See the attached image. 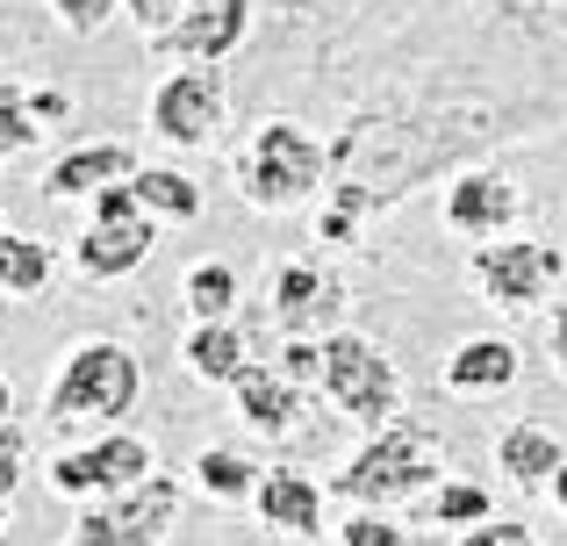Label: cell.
I'll use <instances>...</instances> for the list:
<instances>
[{"instance_id": "cell-18", "label": "cell", "mask_w": 567, "mask_h": 546, "mask_svg": "<svg viewBox=\"0 0 567 546\" xmlns=\"http://www.w3.org/2000/svg\"><path fill=\"white\" fill-rule=\"evenodd\" d=\"M496 467L503 482H517L525 496L554 490V475L567 467V446L554 439V424H503L496 432Z\"/></svg>"}, {"instance_id": "cell-23", "label": "cell", "mask_w": 567, "mask_h": 546, "mask_svg": "<svg viewBox=\"0 0 567 546\" xmlns=\"http://www.w3.org/2000/svg\"><path fill=\"white\" fill-rule=\"evenodd\" d=\"M237 267L230 259H202V267H187L181 280V302H187V317L194 323H237Z\"/></svg>"}, {"instance_id": "cell-14", "label": "cell", "mask_w": 567, "mask_h": 546, "mask_svg": "<svg viewBox=\"0 0 567 546\" xmlns=\"http://www.w3.org/2000/svg\"><path fill=\"white\" fill-rule=\"evenodd\" d=\"M115 181H137V152L130 144H72V152L51 158V173H43V202H94L101 187Z\"/></svg>"}, {"instance_id": "cell-6", "label": "cell", "mask_w": 567, "mask_h": 546, "mask_svg": "<svg viewBox=\"0 0 567 546\" xmlns=\"http://www.w3.org/2000/svg\"><path fill=\"white\" fill-rule=\"evenodd\" d=\"M181 511H187V490L173 475H144L137 490L123 496H101V504H80L65 546H173L181 533Z\"/></svg>"}, {"instance_id": "cell-4", "label": "cell", "mask_w": 567, "mask_h": 546, "mask_svg": "<svg viewBox=\"0 0 567 546\" xmlns=\"http://www.w3.org/2000/svg\"><path fill=\"white\" fill-rule=\"evenodd\" d=\"M144 395V360L123 338H80L65 346L51 389H43V418L51 424H123Z\"/></svg>"}, {"instance_id": "cell-27", "label": "cell", "mask_w": 567, "mask_h": 546, "mask_svg": "<svg viewBox=\"0 0 567 546\" xmlns=\"http://www.w3.org/2000/svg\"><path fill=\"white\" fill-rule=\"evenodd\" d=\"M22 467H29V432H22L14 418H0V525H8V511H14Z\"/></svg>"}, {"instance_id": "cell-9", "label": "cell", "mask_w": 567, "mask_h": 546, "mask_svg": "<svg viewBox=\"0 0 567 546\" xmlns=\"http://www.w3.org/2000/svg\"><path fill=\"white\" fill-rule=\"evenodd\" d=\"M266 317L280 323V338H331L346 331V280L317 259H280L266 274Z\"/></svg>"}, {"instance_id": "cell-2", "label": "cell", "mask_w": 567, "mask_h": 546, "mask_svg": "<svg viewBox=\"0 0 567 546\" xmlns=\"http://www.w3.org/2000/svg\"><path fill=\"white\" fill-rule=\"evenodd\" d=\"M439 482H445V439H439V424L410 418V410L395 424H381V432H367L352 446V461L338 467L346 511H395V504L431 496Z\"/></svg>"}, {"instance_id": "cell-12", "label": "cell", "mask_w": 567, "mask_h": 546, "mask_svg": "<svg viewBox=\"0 0 567 546\" xmlns=\"http://www.w3.org/2000/svg\"><path fill=\"white\" fill-rule=\"evenodd\" d=\"M245 29H251V0H194L166 37H144V43H152V58L216 65V58H230L237 43H245Z\"/></svg>"}, {"instance_id": "cell-25", "label": "cell", "mask_w": 567, "mask_h": 546, "mask_svg": "<svg viewBox=\"0 0 567 546\" xmlns=\"http://www.w3.org/2000/svg\"><path fill=\"white\" fill-rule=\"evenodd\" d=\"M367 216H381V202L367 195L360 181H331L323 187V209H317V238L323 245H352L367 230Z\"/></svg>"}, {"instance_id": "cell-34", "label": "cell", "mask_w": 567, "mask_h": 546, "mask_svg": "<svg viewBox=\"0 0 567 546\" xmlns=\"http://www.w3.org/2000/svg\"><path fill=\"white\" fill-rule=\"evenodd\" d=\"M546 360H554V374L567 381V302L554 309V323H546Z\"/></svg>"}, {"instance_id": "cell-13", "label": "cell", "mask_w": 567, "mask_h": 546, "mask_svg": "<svg viewBox=\"0 0 567 546\" xmlns=\"http://www.w3.org/2000/svg\"><path fill=\"white\" fill-rule=\"evenodd\" d=\"M323 482L309 475V467H266V482H259V496H251V511H259V525L266 533H280V539H323Z\"/></svg>"}, {"instance_id": "cell-35", "label": "cell", "mask_w": 567, "mask_h": 546, "mask_svg": "<svg viewBox=\"0 0 567 546\" xmlns=\"http://www.w3.org/2000/svg\"><path fill=\"white\" fill-rule=\"evenodd\" d=\"M546 496H554V511H560V518H567V467H560V475H554V490H546Z\"/></svg>"}, {"instance_id": "cell-16", "label": "cell", "mask_w": 567, "mask_h": 546, "mask_svg": "<svg viewBox=\"0 0 567 546\" xmlns=\"http://www.w3.org/2000/svg\"><path fill=\"white\" fill-rule=\"evenodd\" d=\"M302 395L309 389H295L280 367H259V360L230 381V403H237V418H245L251 439H288L295 418H302Z\"/></svg>"}, {"instance_id": "cell-20", "label": "cell", "mask_w": 567, "mask_h": 546, "mask_svg": "<svg viewBox=\"0 0 567 546\" xmlns=\"http://www.w3.org/2000/svg\"><path fill=\"white\" fill-rule=\"evenodd\" d=\"M58 280V253L29 230H0V302H37Z\"/></svg>"}, {"instance_id": "cell-21", "label": "cell", "mask_w": 567, "mask_h": 546, "mask_svg": "<svg viewBox=\"0 0 567 546\" xmlns=\"http://www.w3.org/2000/svg\"><path fill=\"white\" fill-rule=\"evenodd\" d=\"M137 202H144V216L152 224H202V181H187L181 166H137Z\"/></svg>"}, {"instance_id": "cell-30", "label": "cell", "mask_w": 567, "mask_h": 546, "mask_svg": "<svg viewBox=\"0 0 567 546\" xmlns=\"http://www.w3.org/2000/svg\"><path fill=\"white\" fill-rule=\"evenodd\" d=\"M338 546H402V525L388 518V511H346Z\"/></svg>"}, {"instance_id": "cell-22", "label": "cell", "mask_w": 567, "mask_h": 546, "mask_svg": "<svg viewBox=\"0 0 567 546\" xmlns=\"http://www.w3.org/2000/svg\"><path fill=\"white\" fill-rule=\"evenodd\" d=\"M259 482H266V467L251 461V453H237V446H202L194 453V490L216 496V504H251Z\"/></svg>"}, {"instance_id": "cell-7", "label": "cell", "mask_w": 567, "mask_h": 546, "mask_svg": "<svg viewBox=\"0 0 567 546\" xmlns=\"http://www.w3.org/2000/svg\"><path fill=\"white\" fill-rule=\"evenodd\" d=\"M144 475H158V453H152V439L130 432V424L86 439V446H65L51 467H43L51 496H65V504H101V496H123V490H137Z\"/></svg>"}, {"instance_id": "cell-26", "label": "cell", "mask_w": 567, "mask_h": 546, "mask_svg": "<svg viewBox=\"0 0 567 546\" xmlns=\"http://www.w3.org/2000/svg\"><path fill=\"white\" fill-rule=\"evenodd\" d=\"M43 115H37V94H29L22 80H0V158H22L43 144Z\"/></svg>"}, {"instance_id": "cell-32", "label": "cell", "mask_w": 567, "mask_h": 546, "mask_svg": "<svg viewBox=\"0 0 567 546\" xmlns=\"http://www.w3.org/2000/svg\"><path fill=\"white\" fill-rule=\"evenodd\" d=\"M460 546H546V539L532 533L525 518H488V525H474V533H460Z\"/></svg>"}, {"instance_id": "cell-24", "label": "cell", "mask_w": 567, "mask_h": 546, "mask_svg": "<svg viewBox=\"0 0 567 546\" xmlns=\"http://www.w3.org/2000/svg\"><path fill=\"white\" fill-rule=\"evenodd\" d=\"M424 511H431V525H445V533H474V525L496 518V496H488V482H474V475H445L439 490L424 496Z\"/></svg>"}, {"instance_id": "cell-11", "label": "cell", "mask_w": 567, "mask_h": 546, "mask_svg": "<svg viewBox=\"0 0 567 546\" xmlns=\"http://www.w3.org/2000/svg\"><path fill=\"white\" fill-rule=\"evenodd\" d=\"M439 216H445V230H460V238H511L517 230V216H525V195H517L503 173H488V166H467V173H453L445 181V202H439Z\"/></svg>"}, {"instance_id": "cell-10", "label": "cell", "mask_w": 567, "mask_h": 546, "mask_svg": "<svg viewBox=\"0 0 567 546\" xmlns=\"http://www.w3.org/2000/svg\"><path fill=\"white\" fill-rule=\"evenodd\" d=\"M223 130V72L216 65H181L152 94V137L173 152H202Z\"/></svg>"}, {"instance_id": "cell-3", "label": "cell", "mask_w": 567, "mask_h": 546, "mask_svg": "<svg viewBox=\"0 0 567 546\" xmlns=\"http://www.w3.org/2000/svg\"><path fill=\"white\" fill-rule=\"evenodd\" d=\"M331 187V144H317L295 115H266L237 152V195L259 216H288Z\"/></svg>"}, {"instance_id": "cell-19", "label": "cell", "mask_w": 567, "mask_h": 546, "mask_svg": "<svg viewBox=\"0 0 567 546\" xmlns=\"http://www.w3.org/2000/svg\"><path fill=\"white\" fill-rule=\"evenodd\" d=\"M181 360H187L194 381H216V389H230V381L251 367L245 323H194V331L181 338Z\"/></svg>"}, {"instance_id": "cell-8", "label": "cell", "mask_w": 567, "mask_h": 546, "mask_svg": "<svg viewBox=\"0 0 567 546\" xmlns=\"http://www.w3.org/2000/svg\"><path fill=\"white\" fill-rule=\"evenodd\" d=\"M467 274H474V288H482V302L525 317V309H546V295L560 288L567 253L546 245V238H488V245H474Z\"/></svg>"}, {"instance_id": "cell-33", "label": "cell", "mask_w": 567, "mask_h": 546, "mask_svg": "<svg viewBox=\"0 0 567 546\" xmlns=\"http://www.w3.org/2000/svg\"><path fill=\"white\" fill-rule=\"evenodd\" d=\"M187 8H194V0H130V22H137L144 37H166V29L181 22Z\"/></svg>"}, {"instance_id": "cell-29", "label": "cell", "mask_w": 567, "mask_h": 546, "mask_svg": "<svg viewBox=\"0 0 567 546\" xmlns=\"http://www.w3.org/2000/svg\"><path fill=\"white\" fill-rule=\"evenodd\" d=\"M115 8H130V0H51V14H58L65 37H101V29L115 22Z\"/></svg>"}, {"instance_id": "cell-5", "label": "cell", "mask_w": 567, "mask_h": 546, "mask_svg": "<svg viewBox=\"0 0 567 546\" xmlns=\"http://www.w3.org/2000/svg\"><path fill=\"white\" fill-rule=\"evenodd\" d=\"M323 395L346 424L360 432H381V424L402 418V367L381 338L367 331H331L323 338Z\"/></svg>"}, {"instance_id": "cell-15", "label": "cell", "mask_w": 567, "mask_h": 546, "mask_svg": "<svg viewBox=\"0 0 567 546\" xmlns=\"http://www.w3.org/2000/svg\"><path fill=\"white\" fill-rule=\"evenodd\" d=\"M158 245V224H86L80 238H72V274L94 280V288H109V280H130L152 259Z\"/></svg>"}, {"instance_id": "cell-28", "label": "cell", "mask_w": 567, "mask_h": 546, "mask_svg": "<svg viewBox=\"0 0 567 546\" xmlns=\"http://www.w3.org/2000/svg\"><path fill=\"white\" fill-rule=\"evenodd\" d=\"M274 367L295 381V389H323V338H280Z\"/></svg>"}, {"instance_id": "cell-17", "label": "cell", "mask_w": 567, "mask_h": 546, "mask_svg": "<svg viewBox=\"0 0 567 546\" xmlns=\"http://www.w3.org/2000/svg\"><path fill=\"white\" fill-rule=\"evenodd\" d=\"M517 346L511 338H496V331H482V338H460L453 352H445V389L453 395H503V389H517Z\"/></svg>"}, {"instance_id": "cell-31", "label": "cell", "mask_w": 567, "mask_h": 546, "mask_svg": "<svg viewBox=\"0 0 567 546\" xmlns=\"http://www.w3.org/2000/svg\"><path fill=\"white\" fill-rule=\"evenodd\" d=\"M86 209H94V224H152V216H144V202H137V187H130V181L101 187V195L86 202Z\"/></svg>"}, {"instance_id": "cell-1", "label": "cell", "mask_w": 567, "mask_h": 546, "mask_svg": "<svg viewBox=\"0 0 567 546\" xmlns=\"http://www.w3.org/2000/svg\"><path fill=\"white\" fill-rule=\"evenodd\" d=\"M511 137V115L474 94H388L367 101L331 137V181H360L367 195L402 202L439 173H467L482 144Z\"/></svg>"}, {"instance_id": "cell-36", "label": "cell", "mask_w": 567, "mask_h": 546, "mask_svg": "<svg viewBox=\"0 0 567 546\" xmlns=\"http://www.w3.org/2000/svg\"><path fill=\"white\" fill-rule=\"evenodd\" d=\"M0 418H14V389H8V374H0Z\"/></svg>"}]
</instances>
